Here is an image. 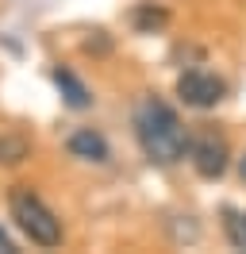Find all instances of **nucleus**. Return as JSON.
<instances>
[{"label":"nucleus","mask_w":246,"mask_h":254,"mask_svg":"<svg viewBox=\"0 0 246 254\" xmlns=\"http://www.w3.org/2000/svg\"><path fill=\"white\" fill-rule=\"evenodd\" d=\"M135 139L142 154L158 166H173L188 154V131L181 116L158 96H142L135 104Z\"/></svg>","instance_id":"1"},{"label":"nucleus","mask_w":246,"mask_h":254,"mask_svg":"<svg viewBox=\"0 0 246 254\" xmlns=\"http://www.w3.org/2000/svg\"><path fill=\"white\" fill-rule=\"evenodd\" d=\"M8 212H12L15 227L35 243V247H58L62 243V220L46 208V200L27 185H15L8 192Z\"/></svg>","instance_id":"2"},{"label":"nucleus","mask_w":246,"mask_h":254,"mask_svg":"<svg viewBox=\"0 0 246 254\" xmlns=\"http://www.w3.org/2000/svg\"><path fill=\"white\" fill-rule=\"evenodd\" d=\"M188 158L200 177H223L231 162V146L215 127H200L196 135H188Z\"/></svg>","instance_id":"3"},{"label":"nucleus","mask_w":246,"mask_h":254,"mask_svg":"<svg viewBox=\"0 0 246 254\" xmlns=\"http://www.w3.org/2000/svg\"><path fill=\"white\" fill-rule=\"evenodd\" d=\"M223 93H227V85L215 77V73H208V69H188L177 81V96H181L188 108H215L223 100Z\"/></svg>","instance_id":"4"},{"label":"nucleus","mask_w":246,"mask_h":254,"mask_svg":"<svg viewBox=\"0 0 246 254\" xmlns=\"http://www.w3.org/2000/svg\"><path fill=\"white\" fill-rule=\"evenodd\" d=\"M69 154L85 158V162H108V143H104V135H96L92 127H81V131L69 135Z\"/></svg>","instance_id":"5"},{"label":"nucleus","mask_w":246,"mask_h":254,"mask_svg":"<svg viewBox=\"0 0 246 254\" xmlns=\"http://www.w3.org/2000/svg\"><path fill=\"white\" fill-rule=\"evenodd\" d=\"M54 81H58V89H65L69 108H89V89H85L69 69H54Z\"/></svg>","instance_id":"6"},{"label":"nucleus","mask_w":246,"mask_h":254,"mask_svg":"<svg viewBox=\"0 0 246 254\" xmlns=\"http://www.w3.org/2000/svg\"><path fill=\"white\" fill-rule=\"evenodd\" d=\"M23 158H27V139L4 135L0 139V162H23Z\"/></svg>","instance_id":"7"},{"label":"nucleus","mask_w":246,"mask_h":254,"mask_svg":"<svg viewBox=\"0 0 246 254\" xmlns=\"http://www.w3.org/2000/svg\"><path fill=\"white\" fill-rule=\"evenodd\" d=\"M227 239L239 251H246V216H231L227 220Z\"/></svg>","instance_id":"8"},{"label":"nucleus","mask_w":246,"mask_h":254,"mask_svg":"<svg viewBox=\"0 0 246 254\" xmlns=\"http://www.w3.org/2000/svg\"><path fill=\"white\" fill-rule=\"evenodd\" d=\"M0 251H12V243L4 239V231H0Z\"/></svg>","instance_id":"9"},{"label":"nucleus","mask_w":246,"mask_h":254,"mask_svg":"<svg viewBox=\"0 0 246 254\" xmlns=\"http://www.w3.org/2000/svg\"><path fill=\"white\" fill-rule=\"evenodd\" d=\"M239 174H243V181H246V158H243V162H239Z\"/></svg>","instance_id":"10"}]
</instances>
